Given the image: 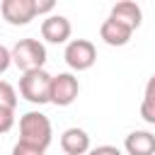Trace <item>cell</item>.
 Masks as SVG:
<instances>
[{"instance_id":"12","label":"cell","mask_w":155,"mask_h":155,"mask_svg":"<svg viewBox=\"0 0 155 155\" xmlns=\"http://www.w3.org/2000/svg\"><path fill=\"white\" fill-rule=\"evenodd\" d=\"M140 119L145 124L155 126V73L145 82V94H143V102H140Z\"/></svg>"},{"instance_id":"14","label":"cell","mask_w":155,"mask_h":155,"mask_svg":"<svg viewBox=\"0 0 155 155\" xmlns=\"http://www.w3.org/2000/svg\"><path fill=\"white\" fill-rule=\"evenodd\" d=\"M15 126V109L0 107V133H7Z\"/></svg>"},{"instance_id":"13","label":"cell","mask_w":155,"mask_h":155,"mask_svg":"<svg viewBox=\"0 0 155 155\" xmlns=\"http://www.w3.org/2000/svg\"><path fill=\"white\" fill-rule=\"evenodd\" d=\"M0 107H7V109L17 107V92L7 80H0Z\"/></svg>"},{"instance_id":"15","label":"cell","mask_w":155,"mask_h":155,"mask_svg":"<svg viewBox=\"0 0 155 155\" xmlns=\"http://www.w3.org/2000/svg\"><path fill=\"white\" fill-rule=\"evenodd\" d=\"M12 155H46V150H41V148H34V145H29V143H17L15 148H12Z\"/></svg>"},{"instance_id":"8","label":"cell","mask_w":155,"mask_h":155,"mask_svg":"<svg viewBox=\"0 0 155 155\" xmlns=\"http://www.w3.org/2000/svg\"><path fill=\"white\" fill-rule=\"evenodd\" d=\"M131 34H133L131 27H126V24L111 19V17H107L99 27V36L107 46H126L131 41Z\"/></svg>"},{"instance_id":"3","label":"cell","mask_w":155,"mask_h":155,"mask_svg":"<svg viewBox=\"0 0 155 155\" xmlns=\"http://www.w3.org/2000/svg\"><path fill=\"white\" fill-rule=\"evenodd\" d=\"M48 92H51V75L41 68V70H31V73H22L19 78V94L31 102V104H46L48 102Z\"/></svg>"},{"instance_id":"10","label":"cell","mask_w":155,"mask_h":155,"mask_svg":"<svg viewBox=\"0 0 155 155\" xmlns=\"http://www.w3.org/2000/svg\"><path fill=\"white\" fill-rule=\"evenodd\" d=\"M109 17L116 19V22H121V24H126V27H131L133 31H136V29L140 27V22H143V12H140V7H138L133 0H121V2H116V5L111 7Z\"/></svg>"},{"instance_id":"7","label":"cell","mask_w":155,"mask_h":155,"mask_svg":"<svg viewBox=\"0 0 155 155\" xmlns=\"http://www.w3.org/2000/svg\"><path fill=\"white\" fill-rule=\"evenodd\" d=\"M70 34H73L70 19L63 15H48L41 22V39L48 44H65L70 39Z\"/></svg>"},{"instance_id":"17","label":"cell","mask_w":155,"mask_h":155,"mask_svg":"<svg viewBox=\"0 0 155 155\" xmlns=\"http://www.w3.org/2000/svg\"><path fill=\"white\" fill-rule=\"evenodd\" d=\"M87 155H121V150H119L116 145H97V148H92Z\"/></svg>"},{"instance_id":"6","label":"cell","mask_w":155,"mask_h":155,"mask_svg":"<svg viewBox=\"0 0 155 155\" xmlns=\"http://www.w3.org/2000/svg\"><path fill=\"white\" fill-rule=\"evenodd\" d=\"M2 19L12 27H24L36 17V2L34 0H2L0 5Z\"/></svg>"},{"instance_id":"9","label":"cell","mask_w":155,"mask_h":155,"mask_svg":"<svg viewBox=\"0 0 155 155\" xmlns=\"http://www.w3.org/2000/svg\"><path fill=\"white\" fill-rule=\"evenodd\" d=\"M61 148H63V155H87L90 153V136L87 131L73 126V128H65L63 136H61Z\"/></svg>"},{"instance_id":"11","label":"cell","mask_w":155,"mask_h":155,"mask_svg":"<svg viewBox=\"0 0 155 155\" xmlns=\"http://www.w3.org/2000/svg\"><path fill=\"white\" fill-rule=\"evenodd\" d=\"M124 150L128 155H155V136L150 131H133L126 136Z\"/></svg>"},{"instance_id":"1","label":"cell","mask_w":155,"mask_h":155,"mask_svg":"<svg viewBox=\"0 0 155 155\" xmlns=\"http://www.w3.org/2000/svg\"><path fill=\"white\" fill-rule=\"evenodd\" d=\"M51 138H53V128H51V121L46 114H41V111L22 114V119H19V140L22 143L46 150L51 145Z\"/></svg>"},{"instance_id":"2","label":"cell","mask_w":155,"mask_h":155,"mask_svg":"<svg viewBox=\"0 0 155 155\" xmlns=\"http://www.w3.org/2000/svg\"><path fill=\"white\" fill-rule=\"evenodd\" d=\"M12 63L22 73L41 70L46 63V46L39 39H19L12 46Z\"/></svg>"},{"instance_id":"16","label":"cell","mask_w":155,"mask_h":155,"mask_svg":"<svg viewBox=\"0 0 155 155\" xmlns=\"http://www.w3.org/2000/svg\"><path fill=\"white\" fill-rule=\"evenodd\" d=\"M10 65H12V51H10L7 46H2V44H0V75H2Z\"/></svg>"},{"instance_id":"4","label":"cell","mask_w":155,"mask_h":155,"mask_svg":"<svg viewBox=\"0 0 155 155\" xmlns=\"http://www.w3.org/2000/svg\"><path fill=\"white\" fill-rule=\"evenodd\" d=\"M80 94V82L73 73H58L51 75V92H48V102L56 107H68L78 99Z\"/></svg>"},{"instance_id":"5","label":"cell","mask_w":155,"mask_h":155,"mask_svg":"<svg viewBox=\"0 0 155 155\" xmlns=\"http://www.w3.org/2000/svg\"><path fill=\"white\" fill-rule=\"evenodd\" d=\"M63 58H65L68 68H73L78 73L80 70H90L94 65V61H97V48L87 39H73V41H68Z\"/></svg>"},{"instance_id":"18","label":"cell","mask_w":155,"mask_h":155,"mask_svg":"<svg viewBox=\"0 0 155 155\" xmlns=\"http://www.w3.org/2000/svg\"><path fill=\"white\" fill-rule=\"evenodd\" d=\"M34 2H36V15H44V12H51L53 10V0H44V2L34 0Z\"/></svg>"}]
</instances>
